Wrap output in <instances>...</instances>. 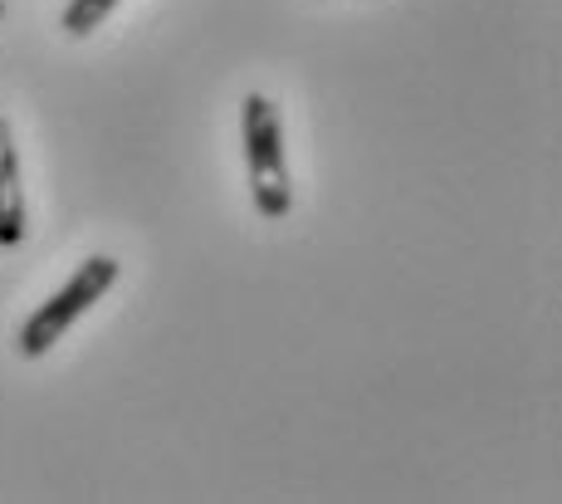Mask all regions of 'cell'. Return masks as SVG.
Returning a JSON list of instances; mask_svg holds the SVG:
<instances>
[{"label": "cell", "instance_id": "5b68a950", "mask_svg": "<svg viewBox=\"0 0 562 504\" xmlns=\"http://www.w3.org/2000/svg\"><path fill=\"white\" fill-rule=\"evenodd\" d=\"M0 20H5V0H0Z\"/></svg>", "mask_w": 562, "mask_h": 504}, {"label": "cell", "instance_id": "6da1fadb", "mask_svg": "<svg viewBox=\"0 0 562 504\" xmlns=\"http://www.w3.org/2000/svg\"><path fill=\"white\" fill-rule=\"evenodd\" d=\"M240 137H245V167H250L255 211L269 221H284L289 211H294V187H289V163H284V123H279L274 103H269L265 93L245 99Z\"/></svg>", "mask_w": 562, "mask_h": 504}, {"label": "cell", "instance_id": "3957f363", "mask_svg": "<svg viewBox=\"0 0 562 504\" xmlns=\"http://www.w3.org/2000/svg\"><path fill=\"white\" fill-rule=\"evenodd\" d=\"M25 240V187H20V147L10 123L0 117V250Z\"/></svg>", "mask_w": 562, "mask_h": 504}, {"label": "cell", "instance_id": "7a4b0ae2", "mask_svg": "<svg viewBox=\"0 0 562 504\" xmlns=\"http://www.w3.org/2000/svg\"><path fill=\"white\" fill-rule=\"evenodd\" d=\"M117 270H123V265H117L113 255H89V260L69 275V284H64L59 294H49L45 304H40L35 314L20 324V334H15L20 358H45L54 343L69 334V328L79 324L93 304H99L108 289L117 284Z\"/></svg>", "mask_w": 562, "mask_h": 504}, {"label": "cell", "instance_id": "277c9868", "mask_svg": "<svg viewBox=\"0 0 562 504\" xmlns=\"http://www.w3.org/2000/svg\"><path fill=\"white\" fill-rule=\"evenodd\" d=\"M117 5H123V0H69V5H64V15H59V25H64V35L89 40Z\"/></svg>", "mask_w": 562, "mask_h": 504}]
</instances>
